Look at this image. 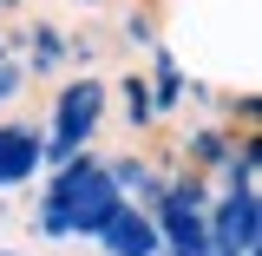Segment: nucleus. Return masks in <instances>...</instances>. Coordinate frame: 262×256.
<instances>
[{
	"label": "nucleus",
	"instance_id": "nucleus-1",
	"mask_svg": "<svg viewBox=\"0 0 262 256\" xmlns=\"http://www.w3.org/2000/svg\"><path fill=\"white\" fill-rule=\"evenodd\" d=\"M125 197L112 184V171L98 151H79V158L53 171V178H39V197H33V237H46V243H92L98 230L112 224V210H118Z\"/></svg>",
	"mask_w": 262,
	"mask_h": 256
},
{
	"label": "nucleus",
	"instance_id": "nucleus-5",
	"mask_svg": "<svg viewBox=\"0 0 262 256\" xmlns=\"http://www.w3.org/2000/svg\"><path fill=\"white\" fill-rule=\"evenodd\" d=\"M20 72L27 79H59L66 66H72V33L66 27H53V20H27L20 27Z\"/></svg>",
	"mask_w": 262,
	"mask_h": 256
},
{
	"label": "nucleus",
	"instance_id": "nucleus-9",
	"mask_svg": "<svg viewBox=\"0 0 262 256\" xmlns=\"http://www.w3.org/2000/svg\"><path fill=\"white\" fill-rule=\"evenodd\" d=\"M210 191H262V131H236V151H229V164L210 178Z\"/></svg>",
	"mask_w": 262,
	"mask_h": 256
},
{
	"label": "nucleus",
	"instance_id": "nucleus-6",
	"mask_svg": "<svg viewBox=\"0 0 262 256\" xmlns=\"http://www.w3.org/2000/svg\"><path fill=\"white\" fill-rule=\"evenodd\" d=\"M98 256H164V237L151 224V210H138V204H118L112 210V224L92 237Z\"/></svg>",
	"mask_w": 262,
	"mask_h": 256
},
{
	"label": "nucleus",
	"instance_id": "nucleus-8",
	"mask_svg": "<svg viewBox=\"0 0 262 256\" xmlns=\"http://www.w3.org/2000/svg\"><path fill=\"white\" fill-rule=\"evenodd\" d=\"M144 86H151V112L158 119H170V112H184V92H190V79H184V66H177V53L170 46H151V72H144Z\"/></svg>",
	"mask_w": 262,
	"mask_h": 256
},
{
	"label": "nucleus",
	"instance_id": "nucleus-4",
	"mask_svg": "<svg viewBox=\"0 0 262 256\" xmlns=\"http://www.w3.org/2000/svg\"><path fill=\"white\" fill-rule=\"evenodd\" d=\"M46 178L39 164V125L33 119H0V191H33Z\"/></svg>",
	"mask_w": 262,
	"mask_h": 256
},
{
	"label": "nucleus",
	"instance_id": "nucleus-11",
	"mask_svg": "<svg viewBox=\"0 0 262 256\" xmlns=\"http://www.w3.org/2000/svg\"><path fill=\"white\" fill-rule=\"evenodd\" d=\"M20 99H27V72H20V60H0V119H13Z\"/></svg>",
	"mask_w": 262,
	"mask_h": 256
},
{
	"label": "nucleus",
	"instance_id": "nucleus-7",
	"mask_svg": "<svg viewBox=\"0 0 262 256\" xmlns=\"http://www.w3.org/2000/svg\"><path fill=\"white\" fill-rule=\"evenodd\" d=\"M177 151H184V171H196V178H216V171L229 164V151H236V131L216 125V119H203V125L184 131V145H177Z\"/></svg>",
	"mask_w": 262,
	"mask_h": 256
},
{
	"label": "nucleus",
	"instance_id": "nucleus-13",
	"mask_svg": "<svg viewBox=\"0 0 262 256\" xmlns=\"http://www.w3.org/2000/svg\"><path fill=\"white\" fill-rule=\"evenodd\" d=\"M0 60H13V46H7V27H0Z\"/></svg>",
	"mask_w": 262,
	"mask_h": 256
},
{
	"label": "nucleus",
	"instance_id": "nucleus-2",
	"mask_svg": "<svg viewBox=\"0 0 262 256\" xmlns=\"http://www.w3.org/2000/svg\"><path fill=\"white\" fill-rule=\"evenodd\" d=\"M105 119H112V86L98 72H66L59 92H53V112L39 125V164H46V178L66 171L79 151H92Z\"/></svg>",
	"mask_w": 262,
	"mask_h": 256
},
{
	"label": "nucleus",
	"instance_id": "nucleus-10",
	"mask_svg": "<svg viewBox=\"0 0 262 256\" xmlns=\"http://www.w3.org/2000/svg\"><path fill=\"white\" fill-rule=\"evenodd\" d=\"M112 112H118V119H125V131H138V138H144L151 125H158V112H151V86H144V72H125V79L112 86Z\"/></svg>",
	"mask_w": 262,
	"mask_h": 256
},
{
	"label": "nucleus",
	"instance_id": "nucleus-12",
	"mask_svg": "<svg viewBox=\"0 0 262 256\" xmlns=\"http://www.w3.org/2000/svg\"><path fill=\"white\" fill-rule=\"evenodd\" d=\"M118 27H125V40H131V46H144V53L158 46V20H151V7H125Z\"/></svg>",
	"mask_w": 262,
	"mask_h": 256
},
{
	"label": "nucleus",
	"instance_id": "nucleus-3",
	"mask_svg": "<svg viewBox=\"0 0 262 256\" xmlns=\"http://www.w3.org/2000/svg\"><path fill=\"white\" fill-rule=\"evenodd\" d=\"M105 171H112V184H118L125 204L151 210V204L164 197V184H170L177 158H170V151H118V158H105Z\"/></svg>",
	"mask_w": 262,
	"mask_h": 256
},
{
	"label": "nucleus",
	"instance_id": "nucleus-14",
	"mask_svg": "<svg viewBox=\"0 0 262 256\" xmlns=\"http://www.w3.org/2000/svg\"><path fill=\"white\" fill-rule=\"evenodd\" d=\"M0 256H20V250H0Z\"/></svg>",
	"mask_w": 262,
	"mask_h": 256
}]
</instances>
